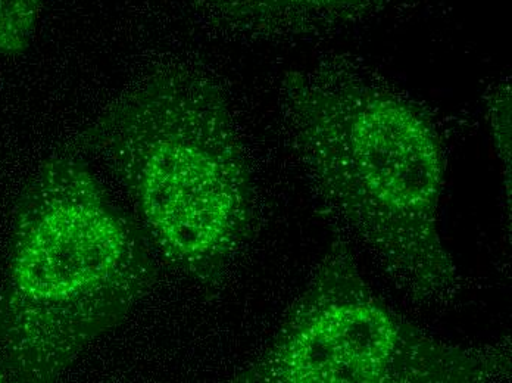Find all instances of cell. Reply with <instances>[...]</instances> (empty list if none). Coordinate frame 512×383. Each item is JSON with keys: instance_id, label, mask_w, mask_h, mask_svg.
<instances>
[{"instance_id": "1", "label": "cell", "mask_w": 512, "mask_h": 383, "mask_svg": "<svg viewBox=\"0 0 512 383\" xmlns=\"http://www.w3.org/2000/svg\"><path fill=\"white\" fill-rule=\"evenodd\" d=\"M284 126L318 193L415 301L445 302L460 276L440 233L442 136L424 107L345 59L282 84Z\"/></svg>"}, {"instance_id": "2", "label": "cell", "mask_w": 512, "mask_h": 383, "mask_svg": "<svg viewBox=\"0 0 512 383\" xmlns=\"http://www.w3.org/2000/svg\"><path fill=\"white\" fill-rule=\"evenodd\" d=\"M67 149L117 176L167 263L206 289L223 285L254 230L255 186L214 80L192 68H159Z\"/></svg>"}, {"instance_id": "3", "label": "cell", "mask_w": 512, "mask_h": 383, "mask_svg": "<svg viewBox=\"0 0 512 383\" xmlns=\"http://www.w3.org/2000/svg\"><path fill=\"white\" fill-rule=\"evenodd\" d=\"M145 233L67 149L40 165L14 214L0 291V382H49L117 328L154 285Z\"/></svg>"}, {"instance_id": "4", "label": "cell", "mask_w": 512, "mask_h": 383, "mask_svg": "<svg viewBox=\"0 0 512 383\" xmlns=\"http://www.w3.org/2000/svg\"><path fill=\"white\" fill-rule=\"evenodd\" d=\"M501 354L440 341L399 316L334 242L279 332L237 376L249 383H482L501 378Z\"/></svg>"}, {"instance_id": "5", "label": "cell", "mask_w": 512, "mask_h": 383, "mask_svg": "<svg viewBox=\"0 0 512 383\" xmlns=\"http://www.w3.org/2000/svg\"><path fill=\"white\" fill-rule=\"evenodd\" d=\"M206 23L254 40H309L373 20L405 0H193Z\"/></svg>"}, {"instance_id": "6", "label": "cell", "mask_w": 512, "mask_h": 383, "mask_svg": "<svg viewBox=\"0 0 512 383\" xmlns=\"http://www.w3.org/2000/svg\"><path fill=\"white\" fill-rule=\"evenodd\" d=\"M42 3L43 0H0V56L27 49Z\"/></svg>"}, {"instance_id": "7", "label": "cell", "mask_w": 512, "mask_h": 383, "mask_svg": "<svg viewBox=\"0 0 512 383\" xmlns=\"http://www.w3.org/2000/svg\"><path fill=\"white\" fill-rule=\"evenodd\" d=\"M486 117L493 145L504 168L508 193L511 192V86L502 82L492 87L486 98Z\"/></svg>"}]
</instances>
